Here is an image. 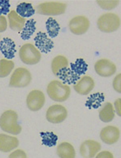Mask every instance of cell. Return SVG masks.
<instances>
[{"label": "cell", "mask_w": 121, "mask_h": 158, "mask_svg": "<svg viewBox=\"0 0 121 158\" xmlns=\"http://www.w3.org/2000/svg\"><path fill=\"white\" fill-rule=\"evenodd\" d=\"M46 91L53 100L59 102H64L69 98L71 93L70 87L63 82L57 80L51 81L48 84Z\"/></svg>", "instance_id": "cell-1"}, {"label": "cell", "mask_w": 121, "mask_h": 158, "mask_svg": "<svg viewBox=\"0 0 121 158\" xmlns=\"http://www.w3.org/2000/svg\"><path fill=\"white\" fill-rule=\"evenodd\" d=\"M18 115L12 110L4 111L0 117V127L4 131L14 135L19 134L22 127L18 123Z\"/></svg>", "instance_id": "cell-2"}, {"label": "cell", "mask_w": 121, "mask_h": 158, "mask_svg": "<svg viewBox=\"0 0 121 158\" xmlns=\"http://www.w3.org/2000/svg\"><path fill=\"white\" fill-rule=\"evenodd\" d=\"M120 20L118 16L112 13L102 15L98 18L97 25L102 31L107 33L117 30L120 25Z\"/></svg>", "instance_id": "cell-3"}, {"label": "cell", "mask_w": 121, "mask_h": 158, "mask_svg": "<svg viewBox=\"0 0 121 158\" xmlns=\"http://www.w3.org/2000/svg\"><path fill=\"white\" fill-rule=\"evenodd\" d=\"M19 55L21 61L28 65H34L40 60L41 54L39 51L30 43L24 44L20 48Z\"/></svg>", "instance_id": "cell-4"}, {"label": "cell", "mask_w": 121, "mask_h": 158, "mask_svg": "<svg viewBox=\"0 0 121 158\" xmlns=\"http://www.w3.org/2000/svg\"><path fill=\"white\" fill-rule=\"evenodd\" d=\"M30 72L27 69L19 67L16 69L12 73L9 85L11 87L21 88L28 86L32 80Z\"/></svg>", "instance_id": "cell-5"}, {"label": "cell", "mask_w": 121, "mask_h": 158, "mask_svg": "<svg viewBox=\"0 0 121 158\" xmlns=\"http://www.w3.org/2000/svg\"><path fill=\"white\" fill-rule=\"evenodd\" d=\"M67 111L63 106L56 104L50 106L46 114L47 121L53 123L57 124L63 122L67 118Z\"/></svg>", "instance_id": "cell-6"}, {"label": "cell", "mask_w": 121, "mask_h": 158, "mask_svg": "<svg viewBox=\"0 0 121 158\" xmlns=\"http://www.w3.org/2000/svg\"><path fill=\"white\" fill-rule=\"evenodd\" d=\"M67 5L63 3L51 2L42 3L37 7L38 13L45 15H55L63 13Z\"/></svg>", "instance_id": "cell-7"}, {"label": "cell", "mask_w": 121, "mask_h": 158, "mask_svg": "<svg viewBox=\"0 0 121 158\" xmlns=\"http://www.w3.org/2000/svg\"><path fill=\"white\" fill-rule=\"evenodd\" d=\"M45 101L44 93L40 90L35 89L29 93L27 97L26 102L28 108L30 110L36 111L43 107Z\"/></svg>", "instance_id": "cell-8"}, {"label": "cell", "mask_w": 121, "mask_h": 158, "mask_svg": "<svg viewBox=\"0 0 121 158\" xmlns=\"http://www.w3.org/2000/svg\"><path fill=\"white\" fill-rule=\"evenodd\" d=\"M94 69L99 76L103 77H108L115 73L116 67L115 64L109 60L102 59L96 62Z\"/></svg>", "instance_id": "cell-9"}, {"label": "cell", "mask_w": 121, "mask_h": 158, "mask_svg": "<svg viewBox=\"0 0 121 158\" xmlns=\"http://www.w3.org/2000/svg\"><path fill=\"white\" fill-rule=\"evenodd\" d=\"M101 148V145L100 143L93 140L88 139L81 144L80 152L84 158H93Z\"/></svg>", "instance_id": "cell-10"}, {"label": "cell", "mask_w": 121, "mask_h": 158, "mask_svg": "<svg viewBox=\"0 0 121 158\" xmlns=\"http://www.w3.org/2000/svg\"><path fill=\"white\" fill-rule=\"evenodd\" d=\"M89 26L88 19L83 16L79 15L72 18L70 21L69 27L71 31L77 35L86 32Z\"/></svg>", "instance_id": "cell-11"}, {"label": "cell", "mask_w": 121, "mask_h": 158, "mask_svg": "<svg viewBox=\"0 0 121 158\" xmlns=\"http://www.w3.org/2000/svg\"><path fill=\"white\" fill-rule=\"evenodd\" d=\"M95 83L94 80L90 76L85 75L80 78L74 85L75 90L78 94L87 95L94 89Z\"/></svg>", "instance_id": "cell-12"}, {"label": "cell", "mask_w": 121, "mask_h": 158, "mask_svg": "<svg viewBox=\"0 0 121 158\" xmlns=\"http://www.w3.org/2000/svg\"><path fill=\"white\" fill-rule=\"evenodd\" d=\"M120 131L117 127L107 126L103 128L100 131V136L101 140L107 144H112L116 143L120 136Z\"/></svg>", "instance_id": "cell-13"}, {"label": "cell", "mask_w": 121, "mask_h": 158, "mask_svg": "<svg viewBox=\"0 0 121 158\" xmlns=\"http://www.w3.org/2000/svg\"><path fill=\"white\" fill-rule=\"evenodd\" d=\"M35 45L41 52L47 54L50 52L54 47V43L46 34L40 31L34 39Z\"/></svg>", "instance_id": "cell-14"}, {"label": "cell", "mask_w": 121, "mask_h": 158, "mask_svg": "<svg viewBox=\"0 0 121 158\" xmlns=\"http://www.w3.org/2000/svg\"><path fill=\"white\" fill-rule=\"evenodd\" d=\"M14 41L8 37H4L0 42V51L7 59L10 60L15 57L16 52Z\"/></svg>", "instance_id": "cell-15"}, {"label": "cell", "mask_w": 121, "mask_h": 158, "mask_svg": "<svg viewBox=\"0 0 121 158\" xmlns=\"http://www.w3.org/2000/svg\"><path fill=\"white\" fill-rule=\"evenodd\" d=\"M19 141L14 136L4 134H0V151L5 152H8L17 148Z\"/></svg>", "instance_id": "cell-16"}, {"label": "cell", "mask_w": 121, "mask_h": 158, "mask_svg": "<svg viewBox=\"0 0 121 158\" xmlns=\"http://www.w3.org/2000/svg\"><path fill=\"white\" fill-rule=\"evenodd\" d=\"M68 62L64 56L58 55L53 60L51 65L52 71L53 74L58 77L61 73L67 68Z\"/></svg>", "instance_id": "cell-17"}, {"label": "cell", "mask_w": 121, "mask_h": 158, "mask_svg": "<svg viewBox=\"0 0 121 158\" xmlns=\"http://www.w3.org/2000/svg\"><path fill=\"white\" fill-rule=\"evenodd\" d=\"M10 28L15 31H21L25 23L26 19L19 15L14 10L11 11L8 15Z\"/></svg>", "instance_id": "cell-18"}, {"label": "cell", "mask_w": 121, "mask_h": 158, "mask_svg": "<svg viewBox=\"0 0 121 158\" xmlns=\"http://www.w3.org/2000/svg\"><path fill=\"white\" fill-rule=\"evenodd\" d=\"M115 111L113 104L110 102L105 103L99 111V118L104 123L111 121L115 116Z\"/></svg>", "instance_id": "cell-19"}, {"label": "cell", "mask_w": 121, "mask_h": 158, "mask_svg": "<svg viewBox=\"0 0 121 158\" xmlns=\"http://www.w3.org/2000/svg\"><path fill=\"white\" fill-rule=\"evenodd\" d=\"M57 153L60 158H75L76 151L73 146L67 142H63L57 147Z\"/></svg>", "instance_id": "cell-20"}, {"label": "cell", "mask_w": 121, "mask_h": 158, "mask_svg": "<svg viewBox=\"0 0 121 158\" xmlns=\"http://www.w3.org/2000/svg\"><path fill=\"white\" fill-rule=\"evenodd\" d=\"M71 69L79 80L80 76L85 73L88 69V65L82 58L77 59L74 63H70Z\"/></svg>", "instance_id": "cell-21"}, {"label": "cell", "mask_w": 121, "mask_h": 158, "mask_svg": "<svg viewBox=\"0 0 121 158\" xmlns=\"http://www.w3.org/2000/svg\"><path fill=\"white\" fill-rule=\"evenodd\" d=\"M104 99L105 96L103 93H96L88 97L85 105L89 109H97L101 106Z\"/></svg>", "instance_id": "cell-22"}, {"label": "cell", "mask_w": 121, "mask_h": 158, "mask_svg": "<svg viewBox=\"0 0 121 158\" xmlns=\"http://www.w3.org/2000/svg\"><path fill=\"white\" fill-rule=\"evenodd\" d=\"M36 22L33 19L27 20L21 30L20 37L24 40H28L33 35L36 30Z\"/></svg>", "instance_id": "cell-23"}, {"label": "cell", "mask_w": 121, "mask_h": 158, "mask_svg": "<svg viewBox=\"0 0 121 158\" xmlns=\"http://www.w3.org/2000/svg\"><path fill=\"white\" fill-rule=\"evenodd\" d=\"M16 11L18 15L24 18L31 17L35 12L31 3L24 2L19 3L17 6Z\"/></svg>", "instance_id": "cell-24"}, {"label": "cell", "mask_w": 121, "mask_h": 158, "mask_svg": "<svg viewBox=\"0 0 121 158\" xmlns=\"http://www.w3.org/2000/svg\"><path fill=\"white\" fill-rule=\"evenodd\" d=\"M47 33L50 37L53 38L58 34L60 27L57 21L52 17L49 18L45 23Z\"/></svg>", "instance_id": "cell-25"}, {"label": "cell", "mask_w": 121, "mask_h": 158, "mask_svg": "<svg viewBox=\"0 0 121 158\" xmlns=\"http://www.w3.org/2000/svg\"><path fill=\"white\" fill-rule=\"evenodd\" d=\"M14 67V62L6 59L0 60V78L8 76L11 73Z\"/></svg>", "instance_id": "cell-26"}, {"label": "cell", "mask_w": 121, "mask_h": 158, "mask_svg": "<svg viewBox=\"0 0 121 158\" xmlns=\"http://www.w3.org/2000/svg\"><path fill=\"white\" fill-rule=\"evenodd\" d=\"M41 135L45 144L49 147L55 145L58 139V136L52 132H42Z\"/></svg>", "instance_id": "cell-27"}, {"label": "cell", "mask_w": 121, "mask_h": 158, "mask_svg": "<svg viewBox=\"0 0 121 158\" xmlns=\"http://www.w3.org/2000/svg\"><path fill=\"white\" fill-rule=\"evenodd\" d=\"M98 5L103 9L110 10L115 8L119 4V1L109 0L97 1Z\"/></svg>", "instance_id": "cell-28"}, {"label": "cell", "mask_w": 121, "mask_h": 158, "mask_svg": "<svg viewBox=\"0 0 121 158\" xmlns=\"http://www.w3.org/2000/svg\"><path fill=\"white\" fill-rule=\"evenodd\" d=\"M11 5L9 0H0V16L6 15L10 11Z\"/></svg>", "instance_id": "cell-29"}, {"label": "cell", "mask_w": 121, "mask_h": 158, "mask_svg": "<svg viewBox=\"0 0 121 158\" xmlns=\"http://www.w3.org/2000/svg\"><path fill=\"white\" fill-rule=\"evenodd\" d=\"M121 73L118 74L114 79L112 83L113 87L114 89L119 93L121 92Z\"/></svg>", "instance_id": "cell-30"}, {"label": "cell", "mask_w": 121, "mask_h": 158, "mask_svg": "<svg viewBox=\"0 0 121 158\" xmlns=\"http://www.w3.org/2000/svg\"><path fill=\"white\" fill-rule=\"evenodd\" d=\"M9 158H27V156L24 151L18 149L11 153L9 155Z\"/></svg>", "instance_id": "cell-31"}, {"label": "cell", "mask_w": 121, "mask_h": 158, "mask_svg": "<svg viewBox=\"0 0 121 158\" xmlns=\"http://www.w3.org/2000/svg\"><path fill=\"white\" fill-rule=\"evenodd\" d=\"M95 158H114L113 155L107 151H102L98 153Z\"/></svg>", "instance_id": "cell-32"}, {"label": "cell", "mask_w": 121, "mask_h": 158, "mask_svg": "<svg viewBox=\"0 0 121 158\" xmlns=\"http://www.w3.org/2000/svg\"><path fill=\"white\" fill-rule=\"evenodd\" d=\"M121 98H118L115 100L114 103V108L117 114L119 116L121 115Z\"/></svg>", "instance_id": "cell-33"}, {"label": "cell", "mask_w": 121, "mask_h": 158, "mask_svg": "<svg viewBox=\"0 0 121 158\" xmlns=\"http://www.w3.org/2000/svg\"><path fill=\"white\" fill-rule=\"evenodd\" d=\"M7 27L6 19L4 15L0 16V32L5 31Z\"/></svg>", "instance_id": "cell-34"}]
</instances>
